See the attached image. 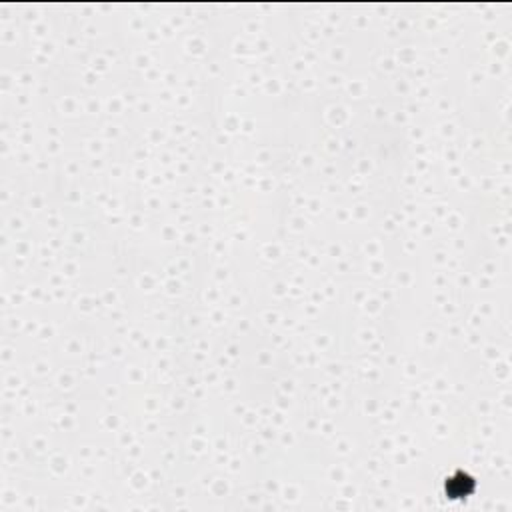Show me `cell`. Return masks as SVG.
Masks as SVG:
<instances>
[{
	"instance_id": "1",
	"label": "cell",
	"mask_w": 512,
	"mask_h": 512,
	"mask_svg": "<svg viewBox=\"0 0 512 512\" xmlns=\"http://www.w3.org/2000/svg\"><path fill=\"white\" fill-rule=\"evenodd\" d=\"M475 491H477L475 480L470 477H466V475H457V477H450L446 480V495H448V498L466 500Z\"/></svg>"
}]
</instances>
